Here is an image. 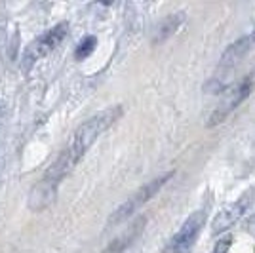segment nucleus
I'll return each instance as SVG.
<instances>
[{
    "mask_svg": "<svg viewBox=\"0 0 255 253\" xmlns=\"http://www.w3.org/2000/svg\"><path fill=\"white\" fill-rule=\"evenodd\" d=\"M122 115H124V107L115 105V107H109V109L99 111L97 115L90 116L86 122H82V124L73 131L69 143L65 145V148L59 152L57 158L61 160L65 166L73 171V168H75L76 164L82 160V156L86 154V150L96 143V139L99 137L103 131H107L115 122H118Z\"/></svg>",
    "mask_w": 255,
    "mask_h": 253,
    "instance_id": "obj_1",
    "label": "nucleus"
},
{
    "mask_svg": "<svg viewBox=\"0 0 255 253\" xmlns=\"http://www.w3.org/2000/svg\"><path fill=\"white\" fill-rule=\"evenodd\" d=\"M254 88H255V67L248 74H244L238 82H234L233 86L225 88L223 95H221V101L217 103L213 115L210 116L208 126H217L223 120H227V116L231 115L236 107L242 105L244 99L250 97V94L254 92Z\"/></svg>",
    "mask_w": 255,
    "mask_h": 253,
    "instance_id": "obj_2",
    "label": "nucleus"
},
{
    "mask_svg": "<svg viewBox=\"0 0 255 253\" xmlns=\"http://www.w3.org/2000/svg\"><path fill=\"white\" fill-rule=\"evenodd\" d=\"M171 177H173V171H168V173H164L162 177H156V179H152L150 183H147V185H143V187H141L135 194H131L120 208H117V210L113 211V215L109 217L107 227H115V225H120L122 221L129 219L143 204H147L154 194H158V190L162 189Z\"/></svg>",
    "mask_w": 255,
    "mask_h": 253,
    "instance_id": "obj_3",
    "label": "nucleus"
},
{
    "mask_svg": "<svg viewBox=\"0 0 255 253\" xmlns=\"http://www.w3.org/2000/svg\"><path fill=\"white\" fill-rule=\"evenodd\" d=\"M69 27H71V25L67 21H61V23H57V25H53L52 29H48L44 34H40L38 38H34V40L27 46L25 53H23V65L29 67V65L40 61L48 53H52L53 50L67 38Z\"/></svg>",
    "mask_w": 255,
    "mask_h": 253,
    "instance_id": "obj_4",
    "label": "nucleus"
},
{
    "mask_svg": "<svg viewBox=\"0 0 255 253\" xmlns=\"http://www.w3.org/2000/svg\"><path fill=\"white\" fill-rule=\"evenodd\" d=\"M204 223H206V213L204 211H196L192 213L187 221L181 225V229L173 236H171L164 253H187L192 248V244L196 242L198 234L202 231Z\"/></svg>",
    "mask_w": 255,
    "mask_h": 253,
    "instance_id": "obj_5",
    "label": "nucleus"
},
{
    "mask_svg": "<svg viewBox=\"0 0 255 253\" xmlns=\"http://www.w3.org/2000/svg\"><path fill=\"white\" fill-rule=\"evenodd\" d=\"M254 194H255V190L250 189L248 192H244L238 200L233 202L227 210H223L221 213H217V217H215L213 223H212L213 234H221V232H225L227 229H231L234 223L244 215L246 210L250 208V204H252V196H254Z\"/></svg>",
    "mask_w": 255,
    "mask_h": 253,
    "instance_id": "obj_6",
    "label": "nucleus"
},
{
    "mask_svg": "<svg viewBox=\"0 0 255 253\" xmlns=\"http://www.w3.org/2000/svg\"><path fill=\"white\" fill-rule=\"evenodd\" d=\"M250 44H252L250 38H240L238 42L231 44V46L227 48V52L223 53V57H221L219 69H223V73H231L234 67H236V63H238L246 55V52L250 50Z\"/></svg>",
    "mask_w": 255,
    "mask_h": 253,
    "instance_id": "obj_7",
    "label": "nucleus"
},
{
    "mask_svg": "<svg viewBox=\"0 0 255 253\" xmlns=\"http://www.w3.org/2000/svg\"><path fill=\"white\" fill-rule=\"evenodd\" d=\"M185 19V13H171L168 17H164L162 21L158 23V27H156V32H154V42H162V40H166L168 36H171L173 32L179 29V25L183 23Z\"/></svg>",
    "mask_w": 255,
    "mask_h": 253,
    "instance_id": "obj_8",
    "label": "nucleus"
},
{
    "mask_svg": "<svg viewBox=\"0 0 255 253\" xmlns=\"http://www.w3.org/2000/svg\"><path fill=\"white\" fill-rule=\"evenodd\" d=\"M143 225H145V219H139V221L135 223L133 227H131V231L126 232V234H124L122 238H118L117 242L113 244V246H111V248H109V250H107L105 253H118V252H122V250H124L126 246H129V242H131V240H133V238L137 236L139 231H141V227H143Z\"/></svg>",
    "mask_w": 255,
    "mask_h": 253,
    "instance_id": "obj_9",
    "label": "nucleus"
},
{
    "mask_svg": "<svg viewBox=\"0 0 255 253\" xmlns=\"http://www.w3.org/2000/svg\"><path fill=\"white\" fill-rule=\"evenodd\" d=\"M96 46H97V38L96 36H86L84 40H80V44L76 46V52H75V57L76 59H86L90 53L96 50Z\"/></svg>",
    "mask_w": 255,
    "mask_h": 253,
    "instance_id": "obj_10",
    "label": "nucleus"
},
{
    "mask_svg": "<svg viewBox=\"0 0 255 253\" xmlns=\"http://www.w3.org/2000/svg\"><path fill=\"white\" fill-rule=\"evenodd\" d=\"M231 242H233V238H231V236H225L223 240H219V242H217L213 253H227L229 252V248H231Z\"/></svg>",
    "mask_w": 255,
    "mask_h": 253,
    "instance_id": "obj_11",
    "label": "nucleus"
},
{
    "mask_svg": "<svg viewBox=\"0 0 255 253\" xmlns=\"http://www.w3.org/2000/svg\"><path fill=\"white\" fill-rule=\"evenodd\" d=\"M250 40H252V44H254V46H255V31H254V34L250 36Z\"/></svg>",
    "mask_w": 255,
    "mask_h": 253,
    "instance_id": "obj_12",
    "label": "nucleus"
}]
</instances>
